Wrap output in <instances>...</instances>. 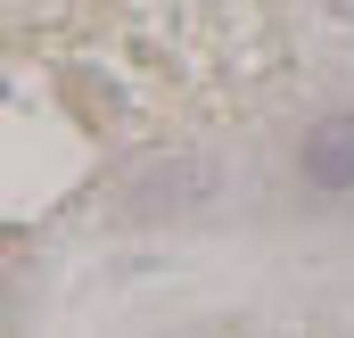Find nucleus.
Segmentation results:
<instances>
[{
	"mask_svg": "<svg viewBox=\"0 0 354 338\" xmlns=\"http://www.w3.org/2000/svg\"><path fill=\"white\" fill-rule=\"evenodd\" d=\"M305 181L313 190H354V116H330L305 141Z\"/></svg>",
	"mask_w": 354,
	"mask_h": 338,
	"instance_id": "f257e3e1",
	"label": "nucleus"
}]
</instances>
